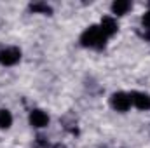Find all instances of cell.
Masks as SVG:
<instances>
[{"mask_svg":"<svg viewBox=\"0 0 150 148\" xmlns=\"http://www.w3.org/2000/svg\"><path fill=\"white\" fill-rule=\"evenodd\" d=\"M108 37L101 32L100 25H91L89 28H86L80 35V44L87 49H94V51H103L107 45Z\"/></svg>","mask_w":150,"mask_h":148,"instance_id":"cell-1","label":"cell"},{"mask_svg":"<svg viewBox=\"0 0 150 148\" xmlns=\"http://www.w3.org/2000/svg\"><path fill=\"white\" fill-rule=\"evenodd\" d=\"M110 106L117 111H122V113L127 111L133 106V103H131V94H129V92H124V91L113 92L112 96H110Z\"/></svg>","mask_w":150,"mask_h":148,"instance_id":"cell-2","label":"cell"},{"mask_svg":"<svg viewBox=\"0 0 150 148\" xmlns=\"http://www.w3.org/2000/svg\"><path fill=\"white\" fill-rule=\"evenodd\" d=\"M21 61V49L19 47H5L0 51V65L2 66H14Z\"/></svg>","mask_w":150,"mask_h":148,"instance_id":"cell-3","label":"cell"},{"mask_svg":"<svg viewBox=\"0 0 150 148\" xmlns=\"http://www.w3.org/2000/svg\"><path fill=\"white\" fill-rule=\"evenodd\" d=\"M131 94V103L133 106H136L138 110H150V94L147 92H140V91H133Z\"/></svg>","mask_w":150,"mask_h":148,"instance_id":"cell-4","label":"cell"},{"mask_svg":"<svg viewBox=\"0 0 150 148\" xmlns=\"http://www.w3.org/2000/svg\"><path fill=\"white\" fill-rule=\"evenodd\" d=\"M47 124H49V115L44 110L35 108V110L30 111V125L32 127L42 129V127H47Z\"/></svg>","mask_w":150,"mask_h":148,"instance_id":"cell-5","label":"cell"},{"mask_svg":"<svg viewBox=\"0 0 150 148\" xmlns=\"http://www.w3.org/2000/svg\"><path fill=\"white\" fill-rule=\"evenodd\" d=\"M100 28H101V32H103L108 38L113 37V35L117 33V30H119L117 19L112 18V16H103V18H101V21H100Z\"/></svg>","mask_w":150,"mask_h":148,"instance_id":"cell-6","label":"cell"},{"mask_svg":"<svg viewBox=\"0 0 150 148\" xmlns=\"http://www.w3.org/2000/svg\"><path fill=\"white\" fill-rule=\"evenodd\" d=\"M59 122H61V125H63V129H65L67 132H70V134H79L77 120H75V117H74V115L67 113V115H63V117L59 118Z\"/></svg>","mask_w":150,"mask_h":148,"instance_id":"cell-7","label":"cell"},{"mask_svg":"<svg viewBox=\"0 0 150 148\" xmlns=\"http://www.w3.org/2000/svg\"><path fill=\"white\" fill-rule=\"evenodd\" d=\"M133 4L129 0H115L112 4V14L115 16H126L129 11H131Z\"/></svg>","mask_w":150,"mask_h":148,"instance_id":"cell-8","label":"cell"},{"mask_svg":"<svg viewBox=\"0 0 150 148\" xmlns=\"http://www.w3.org/2000/svg\"><path fill=\"white\" fill-rule=\"evenodd\" d=\"M30 12L33 14H44V16H52V7L47 2H33L28 5Z\"/></svg>","mask_w":150,"mask_h":148,"instance_id":"cell-9","label":"cell"},{"mask_svg":"<svg viewBox=\"0 0 150 148\" xmlns=\"http://www.w3.org/2000/svg\"><path fill=\"white\" fill-rule=\"evenodd\" d=\"M12 125V115L9 110L0 108V129H9Z\"/></svg>","mask_w":150,"mask_h":148,"instance_id":"cell-10","label":"cell"},{"mask_svg":"<svg viewBox=\"0 0 150 148\" xmlns=\"http://www.w3.org/2000/svg\"><path fill=\"white\" fill-rule=\"evenodd\" d=\"M33 148H51V143L44 136H37L35 141H33Z\"/></svg>","mask_w":150,"mask_h":148,"instance_id":"cell-11","label":"cell"},{"mask_svg":"<svg viewBox=\"0 0 150 148\" xmlns=\"http://www.w3.org/2000/svg\"><path fill=\"white\" fill-rule=\"evenodd\" d=\"M142 28L147 30V32H150V9L142 16Z\"/></svg>","mask_w":150,"mask_h":148,"instance_id":"cell-12","label":"cell"},{"mask_svg":"<svg viewBox=\"0 0 150 148\" xmlns=\"http://www.w3.org/2000/svg\"><path fill=\"white\" fill-rule=\"evenodd\" d=\"M51 148H67L63 143H56V145H51Z\"/></svg>","mask_w":150,"mask_h":148,"instance_id":"cell-13","label":"cell"}]
</instances>
